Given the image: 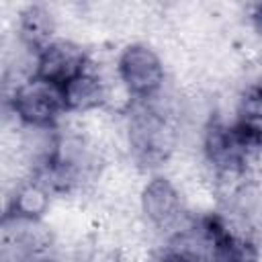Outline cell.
I'll return each mask as SVG.
<instances>
[{"mask_svg": "<svg viewBox=\"0 0 262 262\" xmlns=\"http://www.w3.org/2000/svg\"><path fill=\"white\" fill-rule=\"evenodd\" d=\"M129 145L135 158L147 166H156L174 149V129L166 115L151 104L133 108L129 119Z\"/></svg>", "mask_w": 262, "mask_h": 262, "instance_id": "1", "label": "cell"}, {"mask_svg": "<svg viewBox=\"0 0 262 262\" xmlns=\"http://www.w3.org/2000/svg\"><path fill=\"white\" fill-rule=\"evenodd\" d=\"M160 262H188V260H186V258H182L180 254H176V252H172V250H170V252H168Z\"/></svg>", "mask_w": 262, "mask_h": 262, "instance_id": "11", "label": "cell"}, {"mask_svg": "<svg viewBox=\"0 0 262 262\" xmlns=\"http://www.w3.org/2000/svg\"><path fill=\"white\" fill-rule=\"evenodd\" d=\"M49 209V188L39 180H29L20 184L10 199V207L6 219L20 221H37Z\"/></svg>", "mask_w": 262, "mask_h": 262, "instance_id": "9", "label": "cell"}, {"mask_svg": "<svg viewBox=\"0 0 262 262\" xmlns=\"http://www.w3.org/2000/svg\"><path fill=\"white\" fill-rule=\"evenodd\" d=\"M237 119L262 123V84H254L244 92L237 108Z\"/></svg>", "mask_w": 262, "mask_h": 262, "instance_id": "10", "label": "cell"}, {"mask_svg": "<svg viewBox=\"0 0 262 262\" xmlns=\"http://www.w3.org/2000/svg\"><path fill=\"white\" fill-rule=\"evenodd\" d=\"M117 70L127 92L141 100L154 98L166 76L160 55L143 43L127 45L119 57Z\"/></svg>", "mask_w": 262, "mask_h": 262, "instance_id": "3", "label": "cell"}, {"mask_svg": "<svg viewBox=\"0 0 262 262\" xmlns=\"http://www.w3.org/2000/svg\"><path fill=\"white\" fill-rule=\"evenodd\" d=\"M252 16H254L256 29L262 33V4H258V6H256V10H254V14H252Z\"/></svg>", "mask_w": 262, "mask_h": 262, "instance_id": "12", "label": "cell"}, {"mask_svg": "<svg viewBox=\"0 0 262 262\" xmlns=\"http://www.w3.org/2000/svg\"><path fill=\"white\" fill-rule=\"evenodd\" d=\"M14 115L33 129H49L68 111L63 88L41 78H29L12 94Z\"/></svg>", "mask_w": 262, "mask_h": 262, "instance_id": "2", "label": "cell"}, {"mask_svg": "<svg viewBox=\"0 0 262 262\" xmlns=\"http://www.w3.org/2000/svg\"><path fill=\"white\" fill-rule=\"evenodd\" d=\"M55 20L51 12L41 4H31L20 12L18 33L23 43L33 51H43L49 43H53Z\"/></svg>", "mask_w": 262, "mask_h": 262, "instance_id": "7", "label": "cell"}, {"mask_svg": "<svg viewBox=\"0 0 262 262\" xmlns=\"http://www.w3.org/2000/svg\"><path fill=\"white\" fill-rule=\"evenodd\" d=\"M86 66V53L78 43L57 39L37 53V66L33 76L63 88L80 74H84Z\"/></svg>", "mask_w": 262, "mask_h": 262, "instance_id": "4", "label": "cell"}, {"mask_svg": "<svg viewBox=\"0 0 262 262\" xmlns=\"http://www.w3.org/2000/svg\"><path fill=\"white\" fill-rule=\"evenodd\" d=\"M203 227L213 242L211 262H260L258 246L250 237L231 233L217 215L205 217Z\"/></svg>", "mask_w": 262, "mask_h": 262, "instance_id": "6", "label": "cell"}, {"mask_svg": "<svg viewBox=\"0 0 262 262\" xmlns=\"http://www.w3.org/2000/svg\"><path fill=\"white\" fill-rule=\"evenodd\" d=\"M63 98H66L68 111L86 113V111H92L104 104L106 90H104L102 80L96 74H90L86 70L76 80H72L68 86H63Z\"/></svg>", "mask_w": 262, "mask_h": 262, "instance_id": "8", "label": "cell"}, {"mask_svg": "<svg viewBox=\"0 0 262 262\" xmlns=\"http://www.w3.org/2000/svg\"><path fill=\"white\" fill-rule=\"evenodd\" d=\"M141 211L154 227L168 229L182 215V199L166 176H154L141 190Z\"/></svg>", "mask_w": 262, "mask_h": 262, "instance_id": "5", "label": "cell"}]
</instances>
